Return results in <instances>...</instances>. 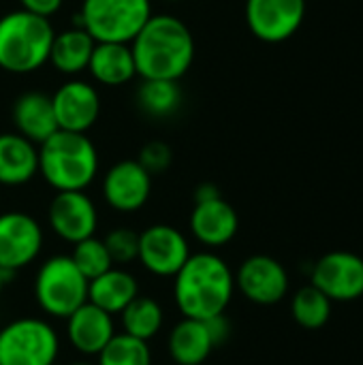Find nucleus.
I'll use <instances>...</instances> for the list:
<instances>
[{
	"label": "nucleus",
	"mask_w": 363,
	"mask_h": 365,
	"mask_svg": "<svg viewBox=\"0 0 363 365\" xmlns=\"http://www.w3.org/2000/svg\"><path fill=\"white\" fill-rule=\"evenodd\" d=\"M137 77L180 81L195 60L190 28L171 13H152L131 41Z\"/></svg>",
	"instance_id": "obj_1"
},
{
	"label": "nucleus",
	"mask_w": 363,
	"mask_h": 365,
	"mask_svg": "<svg viewBox=\"0 0 363 365\" xmlns=\"http://www.w3.org/2000/svg\"><path fill=\"white\" fill-rule=\"evenodd\" d=\"M235 293V276L216 252H190L173 276V302L184 319L210 321L227 314Z\"/></svg>",
	"instance_id": "obj_2"
},
{
	"label": "nucleus",
	"mask_w": 363,
	"mask_h": 365,
	"mask_svg": "<svg viewBox=\"0 0 363 365\" xmlns=\"http://www.w3.org/2000/svg\"><path fill=\"white\" fill-rule=\"evenodd\" d=\"M98 150L88 133L56 130L39 143V175L56 192L86 190L98 175Z\"/></svg>",
	"instance_id": "obj_3"
},
{
	"label": "nucleus",
	"mask_w": 363,
	"mask_h": 365,
	"mask_svg": "<svg viewBox=\"0 0 363 365\" xmlns=\"http://www.w3.org/2000/svg\"><path fill=\"white\" fill-rule=\"evenodd\" d=\"M56 30L51 19L24 9L0 17V68L11 75H30L49 62Z\"/></svg>",
	"instance_id": "obj_4"
},
{
	"label": "nucleus",
	"mask_w": 363,
	"mask_h": 365,
	"mask_svg": "<svg viewBox=\"0 0 363 365\" xmlns=\"http://www.w3.org/2000/svg\"><path fill=\"white\" fill-rule=\"evenodd\" d=\"M34 299L49 319L66 321L88 302V278L77 269L71 255H53L34 274Z\"/></svg>",
	"instance_id": "obj_5"
},
{
	"label": "nucleus",
	"mask_w": 363,
	"mask_h": 365,
	"mask_svg": "<svg viewBox=\"0 0 363 365\" xmlns=\"http://www.w3.org/2000/svg\"><path fill=\"white\" fill-rule=\"evenodd\" d=\"M152 15V0H81L75 24L96 43H131Z\"/></svg>",
	"instance_id": "obj_6"
},
{
	"label": "nucleus",
	"mask_w": 363,
	"mask_h": 365,
	"mask_svg": "<svg viewBox=\"0 0 363 365\" xmlns=\"http://www.w3.org/2000/svg\"><path fill=\"white\" fill-rule=\"evenodd\" d=\"M60 336L36 317H19L0 329V365H56Z\"/></svg>",
	"instance_id": "obj_7"
},
{
	"label": "nucleus",
	"mask_w": 363,
	"mask_h": 365,
	"mask_svg": "<svg viewBox=\"0 0 363 365\" xmlns=\"http://www.w3.org/2000/svg\"><path fill=\"white\" fill-rule=\"evenodd\" d=\"M45 244L41 222L28 212H2L0 214V267L9 274H17L32 265Z\"/></svg>",
	"instance_id": "obj_8"
},
{
	"label": "nucleus",
	"mask_w": 363,
	"mask_h": 365,
	"mask_svg": "<svg viewBox=\"0 0 363 365\" xmlns=\"http://www.w3.org/2000/svg\"><path fill=\"white\" fill-rule=\"evenodd\" d=\"M190 257L188 237L171 225L156 222L139 231V255L141 267L156 278H173L186 259Z\"/></svg>",
	"instance_id": "obj_9"
},
{
	"label": "nucleus",
	"mask_w": 363,
	"mask_h": 365,
	"mask_svg": "<svg viewBox=\"0 0 363 365\" xmlns=\"http://www.w3.org/2000/svg\"><path fill=\"white\" fill-rule=\"evenodd\" d=\"M310 284L332 302H355L363 297V259L349 250L327 252L312 265Z\"/></svg>",
	"instance_id": "obj_10"
},
{
	"label": "nucleus",
	"mask_w": 363,
	"mask_h": 365,
	"mask_svg": "<svg viewBox=\"0 0 363 365\" xmlns=\"http://www.w3.org/2000/svg\"><path fill=\"white\" fill-rule=\"evenodd\" d=\"M47 225L66 244H77L96 235L98 210L86 190L56 192L47 205Z\"/></svg>",
	"instance_id": "obj_11"
},
{
	"label": "nucleus",
	"mask_w": 363,
	"mask_h": 365,
	"mask_svg": "<svg viewBox=\"0 0 363 365\" xmlns=\"http://www.w3.org/2000/svg\"><path fill=\"white\" fill-rule=\"evenodd\" d=\"M233 276L235 289L257 306H276L289 293V274L285 265L267 255L244 259Z\"/></svg>",
	"instance_id": "obj_12"
},
{
	"label": "nucleus",
	"mask_w": 363,
	"mask_h": 365,
	"mask_svg": "<svg viewBox=\"0 0 363 365\" xmlns=\"http://www.w3.org/2000/svg\"><path fill=\"white\" fill-rule=\"evenodd\" d=\"M101 192L113 212L135 214L150 201L152 175L137 163V158L118 160L105 171Z\"/></svg>",
	"instance_id": "obj_13"
},
{
	"label": "nucleus",
	"mask_w": 363,
	"mask_h": 365,
	"mask_svg": "<svg viewBox=\"0 0 363 365\" xmlns=\"http://www.w3.org/2000/svg\"><path fill=\"white\" fill-rule=\"evenodd\" d=\"M51 105L60 130L88 133L101 115V94L92 81L68 77L51 94Z\"/></svg>",
	"instance_id": "obj_14"
},
{
	"label": "nucleus",
	"mask_w": 363,
	"mask_h": 365,
	"mask_svg": "<svg viewBox=\"0 0 363 365\" xmlns=\"http://www.w3.org/2000/svg\"><path fill=\"white\" fill-rule=\"evenodd\" d=\"M306 17V0H246V24L263 43L291 38Z\"/></svg>",
	"instance_id": "obj_15"
},
{
	"label": "nucleus",
	"mask_w": 363,
	"mask_h": 365,
	"mask_svg": "<svg viewBox=\"0 0 363 365\" xmlns=\"http://www.w3.org/2000/svg\"><path fill=\"white\" fill-rule=\"evenodd\" d=\"M190 235L205 248L227 246L240 231V216L225 197L199 201L188 216Z\"/></svg>",
	"instance_id": "obj_16"
},
{
	"label": "nucleus",
	"mask_w": 363,
	"mask_h": 365,
	"mask_svg": "<svg viewBox=\"0 0 363 365\" xmlns=\"http://www.w3.org/2000/svg\"><path fill=\"white\" fill-rule=\"evenodd\" d=\"M113 314L86 302L66 319V340L83 357H96L116 336Z\"/></svg>",
	"instance_id": "obj_17"
},
{
	"label": "nucleus",
	"mask_w": 363,
	"mask_h": 365,
	"mask_svg": "<svg viewBox=\"0 0 363 365\" xmlns=\"http://www.w3.org/2000/svg\"><path fill=\"white\" fill-rule=\"evenodd\" d=\"M11 120L15 133H19L21 137L30 139L36 145L58 130L51 96L39 90L24 92L13 101Z\"/></svg>",
	"instance_id": "obj_18"
},
{
	"label": "nucleus",
	"mask_w": 363,
	"mask_h": 365,
	"mask_svg": "<svg viewBox=\"0 0 363 365\" xmlns=\"http://www.w3.org/2000/svg\"><path fill=\"white\" fill-rule=\"evenodd\" d=\"M39 173V145L19 133H0V186H24Z\"/></svg>",
	"instance_id": "obj_19"
},
{
	"label": "nucleus",
	"mask_w": 363,
	"mask_h": 365,
	"mask_svg": "<svg viewBox=\"0 0 363 365\" xmlns=\"http://www.w3.org/2000/svg\"><path fill=\"white\" fill-rule=\"evenodd\" d=\"M216 351L205 321H178L167 336V353L175 365H203Z\"/></svg>",
	"instance_id": "obj_20"
},
{
	"label": "nucleus",
	"mask_w": 363,
	"mask_h": 365,
	"mask_svg": "<svg viewBox=\"0 0 363 365\" xmlns=\"http://www.w3.org/2000/svg\"><path fill=\"white\" fill-rule=\"evenodd\" d=\"M90 77L107 88H118L137 77L131 43H96L88 62Z\"/></svg>",
	"instance_id": "obj_21"
},
{
	"label": "nucleus",
	"mask_w": 363,
	"mask_h": 365,
	"mask_svg": "<svg viewBox=\"0 0 363 365\" xmlns=\"http://www.w3.org/2000/svg\"><path fill=\"white\" fill-rule=\"evenodd\" d=\"M94 45L96 41L81 26L73 24L71 28L56 32L47 64H51L58 73L66 77H77L83 71H88Z\"/></svg>",
	"instance_id": "obj_22"
},
{
	"label": "nucleus",
	"mask_w": 363,
	"mask_h": 365,
	"mask_svg": "<svg viewBox=\"0 0 363 365\" xmlns=\"http://www.w3.org/2000/svg\"><path fill=\"white\" fill-rule=\"evenodd\" d=\"M139 295L137 278L124 267H111L88 282V302L118 317Z\"/></svg>",
	"instance_id": "obj_23"
},
{
	"label": "nucleus",
	"mask_w": 363,
	"mask_h": 365,
	"mask_svg": "<svg viewBox=\"0 0 363 365\" xmlns=\"http://www.w3.org/2000/svg\"><path fill=\"white\" fill-rule=\"evenodd\" d=\"M118 317H120L122 331L143 342L154 340L165 325V310L160 302L141 293Z\"/></svg>",
	"instance_id": "obj_24"
},
{
	"label": "nucleus",
	"mask_w": 363,
	"mask_h": 365,
	"mask_svg": "<svg viewBox=\"0 0 363 365\" xmlns=\"http://www.w3.org/2000/svg\"><path fill=\"white\" fill-rule=\"evenodd\" d=\"M137 105L150 118H169L182 107V88L180 81L169 79H141L137 88Z\"/></svg>",
	"instance_id": "obj_25"
},
{
	"label": "nucleus",
	"mask_w": 363,
	"mask_h": 365,
	"mask_svg": "<svg viewBox=\"0 0 363 365\" xmlns=\"http://www.w3.org/2000/svg\"><path fill=\"white\" fill-rule=\"evenodd\" d=\"M332 299L317 287H302L291 299V317L304 329H321L332 317Z\"/></svg>",
	"instance_id": "obj_26"
},
{
	"label": "nucleus",
	"mask_w": 363,
	"mask_h": 365,
	"mask_svg": "<svg viewBox=\"0 0 363 365\" xmlns=\"http://www.w3.org/2000/svg\"><path fill=\"white\" fill-rule=\"evenodd\" d=\"M150 342L137 340L124 331L116 334L96 355V365H152Z\"/></svg>",
	"instance_id": "obj_27"
},
{
	"label": "nucleus",
	"mask_w": 363,
	"mask_h": 365,
	"mask_svg": "<svg viewBox=\"0 0 363 365\" xmlns=\"http://www.w3.org/2000/svg\"><path fill=\"white\" fill-rule=\"evenodd\" d=\"M71 259L77 265V269L88 278V282L113 267L111 257H109V252L105 248V242L101 237H96V235L73 244Z\"/></svg>",
	"instance_id": "obj_28"
},
{
	"label": "nucleus",
	"mask_w": 363,
	"mask_h": 365,
	"mask_svg": "<svg viewBox=\"0 0 363 365\" xmlns=\"http://www.w3.org/2000/svg\"><path fill=\"white\" fill-rule=\"evenodd\" d=\"M105 248L116 267H126L137 261L139 255V231L131 227H116L105 237Z\"/></svg>",
	"instance_id": "obj_29"
},
{
	"label": "nucleus",
	"mask_w": 363,
	"mask_h": 365,
	"mask_svg": "<svg viewBox=\"0 0 363 365\" xmlns=\"http://www.w3.org/2000/svg\"><path fill=\"white\" fill-rule=\"evenodd\" d=\"M137 163L154 178L165 173L171 163H173V150L165 143V141H148L139 154H137Z\"/></svg>",
	"instance_id": "obj_30"
},
{
	"label": "nucleus",
	"mask_w": 363,
	"mask_h": 365,
	"mask_svg": "<svg viewBox=\"0 0 363 365\" xmlns=\"http://www.w3.org/2000/svg\"><path fill=\"white\" fill-rule=\"evenodd\" d=\"M62 4H64V0H19V9L41 15V17H47V19H51L62 9Z\"/></svg>",
	"instance_id": "obj_31"
},
{
	"label": "nucleus",
	"mask_w": 363,
	"mask_h": 365,
	"mask_svg": "<svg viewBox=\"0 0 363 365\" xmlns=\"http://www.w3.org/2000/svg\"><path fill=\"white\" fill-rule=\"evenodd\" d=\"M205 325H208V331H210L212 342H214L216 349L223 346L229 340V336H231V323H229L227 314H218V317L205 321Z\"/></svg>",
	"instance_id": "obj_32"
},
{
	"label": "nucleus",
	"mask_w": 363,
	"mask_h": 365,
	"mask_svg": "<svg viewBox=\"0 0 363 365\" xmlns=\"http://www.w3.org/2000/svg\"><path fill=\"white\" fill-rule=\"evenodd\" d=\"M218 197H223V195H220V188H218L214 182H201V184L195 188V192H193L195 203H199V201H210V199H218Z\"/></svg>",
	"instance_id": "obj_33"
},
{
	"label": "nucleus",
	"mask_w": 363,
	"mask_h": 365,
	"mask_svg": "<svg viewBox=\"0 0 363 365\" xmlns=\"http://www.w3.org/2000/svg\"><path fill=\"white\" fill-rule=\"evenodd\" d=\"M11 276H13V274L4 272V269L0 267V295L4 293V289H6V284H9V280H11Z\"/></svg>",
	"instance_id": "obj_34"
},
{
	"label": "nucleus",
	"mask_w": 363,
	"mask_h": 365,
	"mask_svg": "<svg viewBox=\"0 0 363 365\" xmlns=\"http://www.w3.org/2000/svg\"><path fill=\"white\" fill-rule=\"evenodd\" d=\"M66 365H96V364H92V361H73V364H66Z\"/></svg>",
	"instance_id": "obj_35"
},
{
	"label": "nucleus",
	"mask_w": 363,
	"mask_h": 365,
	"mask_svg": "<svg viewBox=\"0 0 363 365\" xmlns=\"http://www.w3.org/2000/svg\"><path fill=\"white\" fill-rule=\"evenodd\" d=\"M165 2H182V0H165Z\"/></svg>",
	"instance_id": "obj_36"
}]
</instances>
